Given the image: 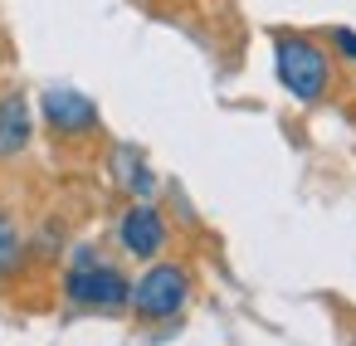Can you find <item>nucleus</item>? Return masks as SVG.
Here are the masks:
<instances>
[{"mask_svg":"<svg viewBox=\"0 0 356 346\" xmlns=\"http://www.w3.org/2000/svg\"><path fill=\"white\" fill-rule=\"evenodd\" d=\"M332 49H337L341 59H356V30L337 25V30H332Z\"/></svg>","mask_w":356,"mask_h":346,"instance_id":"nucleus-9","label":"nucleus"},{"mask_svg":"<svg viewBox=\"0 0 356 346\" xmlns=\"http://www.w3.org/2000/svg\"><path fill=\"white\" fill-rule=\"evenodd\" d=\"M113 171H118V186H122L132 200H152V195H156V176H152V166L142 161V151L118 147V151H113Z\"/></svg>","mask_w":356,"mask_h":346,"instance_id":"nucleus-7","label":"nucleus"},{"mask_svg":"<svg viewBox=\"0 0 356 346\" xmlns=\"http://www.w3.org/2000/svg\"><path fill=\"white\" fill-rule=\"evenodd\" d=\"M166 239H171L166 215H161L152 200H132V205L122 210V220H118V244H122V254L152 263L156 254H166Z\"/></svg>","mask_w":356,"mask_h":346,"instance_id":"nucleus-4","label":"nucleus"},{"mask_svg":"<svg viewBox=\"0 0 356 346\" xmlns=\"http://www.w3.org/2000/svg\"><path fill=\"white\" fill-rule=\"evenodd\" d=\"M64 297L88 312H118L132 297V278L113 258H103L98 249L83 244V249H74V258L64 268Z\"/></svg>","mask_w":356,"mask_h":346,"instance_id":"nucleus-2","label":"nucleus"},{"mask_svg":"<svg viewBox=\"0 0 356 346\" xmlns=\"http://www.w3.org/2000/svg\"><path fill=\"white\" fill-rule=\"evenodd\" d=\"M35 137V113L25 93H6L0 98V161H15Z\"/></svg>","mask_w":356,"mask_h":346,"instance_id":"nucleus-6","label":"nucleus"},{"mask_svg":"<svg viewBox=\"0 0 356 346\" xmlns=\"http://www.w3.org/2000/svg\"><path fill=\"white\" fill-rule=\"evenodd\" d=\"M40 108H44V127L59 137H83L98 127V103L79 88H49Z\"/></svg>","mask_w":356,"mask_h":346,"instance_id":"nucleus-5","label":"nucleus"},{"mask_svg":"<svg viewBox=\"0 0 356 346\" xmlns=\"http://www.w3.org/2000/svg\"><path fill=\"white\" fill-rule=\"evenodd\" d=\"M195 283H191V268L186 263H171V258H152V268L132 283V317L137 322H171L186 302H191Z\"/></svg>","mask_w":356,"mask_h":346,"instance_id":"nucleus-3","label":"nucleus"},{"mask_svg":"<svg viewBox=\"0 0 356 346\" xmlns=\"http://www.w3.org/2000/svg\"><path fill=\"white\" fill-rule=\"evenodd\" d=\"M273 74H278V83H283L298 103H307V108L332 93V54H327L312 35L278 30V35H273Z\"/></svg>","mask_w":356,"mask_h":346,"instance_id":"nucleus-1","label":"nucleus"},{"mask_svg":"<svg viewBox=\"0 0 356 346\" xmlns=\"http://www.w3.org/2000/svg\"><path fill=\"white\" fill-rule=\"evenodd\" d=\"M25 258H30V244H25L15 215L0 205V278H15V273L25 268Z\"/></svg>","mask_w":356,"mask_h":346,"instance_id":"nucleus-8","label":"nucleus"}]
</instances>
